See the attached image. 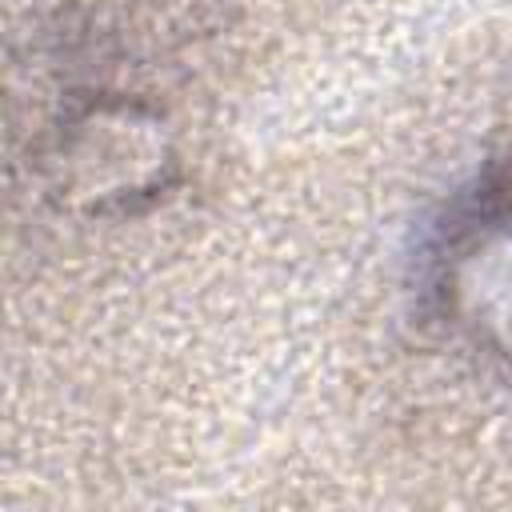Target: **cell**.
I'll return each mask as SVG.
<instances>
[{"label": "cell", "instance_id": "obj_1", "mask_svg": "<svg viewBox=\"0 0 512 512\" xmlns=\"http://www.w3.org/2000/svg\"><path fill=\"white\" fill-rule=\"evenodd\" d=\"M432 296L476 340L512 356V184L460 196L432 240Z\"/></svg>", "mask_w": 512, "mask_h": 512}, {"label": "cell", "instance_id": "obj_2", "mask_svg": "<svg viewBox=\"0 0 512 512\" xmlns=\"http://www.w3.org/2000/svg\"><path fill=\"white\" fill-rule=\"evenodd\" d=\"M56 160H68L76 196L100 204H132L156 196L172 168V148L156 120L132 108H96L72 124Z\"/></svg>", "mask_w": 512, "mask_h": 512}]
</instances>
